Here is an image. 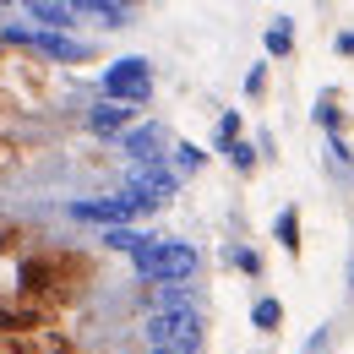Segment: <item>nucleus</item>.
<instances>
[{"instance_id": "nucleus-2", "label": "nucleus", "mask_w": 354, "mask_h": 354, "mask_svg": "<svg viewBox=\"0 0 354 354\" xmlns=\"http://www.w3.org/2000/svg\"><path fill=\"white\" fill-rule=\"evenodd\" d=\"M278 316H283V310L272 306V300H262V306H257V322H262V327H278Z\"/></svg>"}, {"instance_id": "nucleus-3", "label": "nucleus", "mask_w": 354, "mask_h": 354, "mask_svg": "<svg viewBox=\"0 0 354 354\" xmlns=\"http://www.w3.org/2000/svg\"><path fill=\"white\" fill-rule=\"evenodd\" d=\"M278 234H283V245L295 251V213H283V223H278Z\"/></svg>"}, {"instance_id": "nucleus-1", "label": "nucleus", "mask_w": 354, "mask_h": 354, "mask_svg": "<svg viewBox=\"0 0 354 354\" xmlns=\"http://www.w3.org/2000/svg\"><path fill=\"white\" fill-rule=\"evenodd\" d=\"M17 164H22V147H17V136L0 131V175H11Z\"/></svg>"}]
</instances>
